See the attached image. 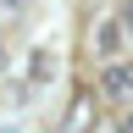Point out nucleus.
<instances>
[{"label": "nucleus", "mask_w": 133, "mask_h": 133, "mask_svg": "<svg viewBox=\"0 0 133 133\" xmlns=\"http://www.w3.org/2000/svg\"><path fill=\"white\" fill-rule=\"evenodd\" d=\"M100 94L111 105H133V61H105L100 72Z\"/></svg>", "instance_id": "nucleus-2"}, {"label": "nucleus", "mask_w": 133, "mask_h": 133, "mask_svg": "<svg viewBox=\"0 0 133 133\" xmlns=\"http://www.w3.org/2000/svg\"><path fill=\"white\" fill-rule=\"evenodd\" d=\"M116 39H122V28H116V22L100 28V50H116Z\"/></svg>", "instance_id": "nucleus-3"}, {"label": "nucleus", "mask_w": 133, "mask_h": 133, "mask_svg": "<svg viewBox=\"0 0 133 133\" xmlns=\"http://www.w3.org/2000/svg\"><path fill=\"white\" fill-rule=\"evenodd\" d=\"M94 122H100V94H94V89H72V100H66L56 133H94Z\"/></svg>", "instance_id": "nucleus-1"}, {"label": "nucleus", "mask_w": 133, "mask_h": 133, "mask_svg": "<svg viewBox=\"0 0 133 133\" xmlns=\"http://www.w3.org/2000/svg\"><path fill=\"white\" fill-rule=\"evenodd\" d=\"M116 22H122V28L133 33V0H128V6H122V17H116Z\"/></svg>", "instance_id": "nucleus-4"}, {"label": "nucleus", "mask_w": 133, "mask_h": 133, "mask_svg": "<svg viewBox=\"0 0 133 133\" xmlns=\"http://www.w3.org/2000/svg\"><path fill=\"white\" fill-rule=\"evenodd\" d=\"M0 66H6V50H0Z\"/></svg>", "instance_id": "nucleus-5"}]
</instances>
